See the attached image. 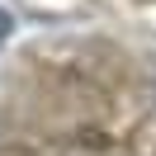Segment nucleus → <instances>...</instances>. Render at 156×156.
I'll return each instance as SVG.
<instances>
[{
	"label": "nucleus",
	"mask_w": 156,
	"mask_h": 156,
	"mask_svg": "<svg viewBox=\"0 0 156 156\" xmlns=\"http://www.w3.org/2000/svg\"><path fill=\"white\" fill-rule=\"evenodd\" d=\"M10 29H14V24H10V14L0 10V48H5V38H10Z\"/></svg>",
	"instance_id": "1"
}]
</instances>
